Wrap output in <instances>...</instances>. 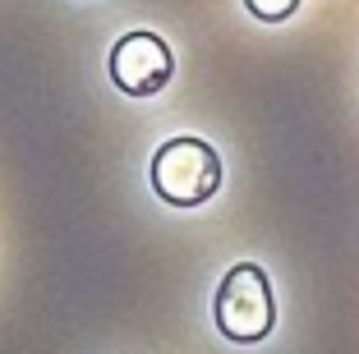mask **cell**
<instances>
[{
  "label": "cell",
  "instance_id": "1",
  "mask_svg": "<svg viewBox=\"0 0 359 354\" xmlns=\"http://www.w3.org/2000/svg\"><path fill=\"white\" fill-rule=\"evenodd\" d=\"M222 156L217 147L203 143V138H166V143L152 152V193L170 207H203V203L222 189Z\"/></svg>",
  "mask_w": 359,
  "mask_h": 354
},
{
  "label": "cell",
  "instance_id": "2",
  "mask_svg": "<svg viewBox=\"0 0 359 354\" xmlns=\"http://www.w3.org/2000/svg\"><path fill=\"white\" fill-rule=\"evenodd\" d=\"M212 318L217 332L235 345H258L272 336L276 327V299H272V281L258 262H235L217 285L212 299Z\"/></svg>",
  "mask_w": 359,
  "mask_h": 354
},
{
  "label": "cell",
  "instance_id": "3",
  "mask_svg": "<svg viewBox=\"0 0 359 354\" xmlns=\"http://www.w3.org/2000/svg\"><path fill=\"white\" fill-rule=\"evenodd\" d=\"M106 74H111V83L125 97H157L170 83V74H175V55H170V46L161 42L157 32L134 28L111 46Z\"/></svg>",
  "mask_w": 359,
  "mask_h": 354
},
{
  "label": "cell",
  "instance_id": "4",
  "mask_svg": "<svg viewBox=\"0 0 359 354\" xmlns=\"http://www.w3.org/2000/svg\"><path fill=\"white\" fill-rule=\"evenodd\" d=\"M244 10L254 14L258 23H281L299 10V0H244Z\"/></svg>",
  "mask_w": 359,
  "mask_h": 354
}]
</instances>
